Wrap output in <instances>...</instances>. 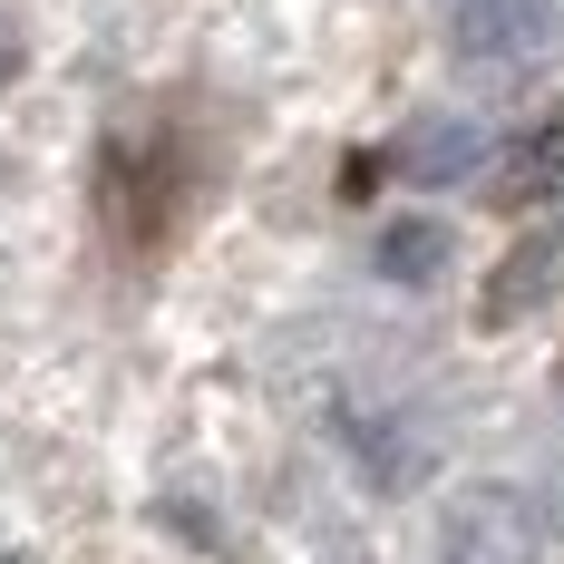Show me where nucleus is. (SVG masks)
<instances>
[{"label": "nucleus", "instance_id": "obj_8", "mask_svg": "<svg viewBox=\"0 0 564 564\" xmlns=\"http://www.w3.org/2000/svg\"><path fill=\"white\" fill-rule=\"evenodd\" d=\"M0 564H10V555H0Z\"/></svg>", "mask_w": 564, "mask_h": 564}, {"label": "nucleus", "instance_id": "obj_1", "mask_svg": "<svg viewBox=\"0 0 564 564\" xmlns=\"http://www.w3.org/2000/svg\"><path fill=\"white\" fill-rule=\"evenodd\" d=\"M438 564H545V516L525 487H467L438 525Z\"/></svg>", "mask_w": 564, "mask_h": 564}, {"label": "nucleus", "instance_id": "obj_3", "mask_svg": "<svg viewBox=\"0 0 564 564\" xmlns=\"http://www.w3.org/2000/svg\"><path fill=\"white\" fill-rule=\"evenodd\" d=\"M477 156H487V137L467 117H419L399 137V175H419V185H457V175H477Z\"/></svg>", "mask_w": 564, "mask_h": 564}, {"label": "nucleus", "instance_id": "obj_7", "mask_svg": "<svg viewBox=\"0 0 564 564\" xmlns=\"http://www.w3.org/2000/svg\"><path fill=\"white\" fill-rule=\"evenodd\" d=\"M10 68H20V30L0 20V78H10Z\"/></svg>", "mask_w": 564, "mask_h": 564}, {"label": "nucleus", "instance_id": "obj_5", "mask_svg": "<svg viewBox=\"0 0 564 564\" xmlns=\"http://www.w3.org/2000/svg\"><path fill=\"white\" fill-rule=\"evenodd\" d=\"M497 185H507L516 205H535V195H564V108L545 117V127H525V137L507 147V175H497Z\"/></svg>", "mask_w": 564, "mask_h": 564}, {"label": "nucleus", "instance_id": "obj_4", "mask_svg": "<svg viewBox=\"0 0 564 564\" xmlns=\"http://www.w3.org/2000/svg\"><path fill=\"white\" fill-rule=\"evenodd\" d=\"M555 282H564V234H535V243H516V263L487 282V322H516V312H535Z\"/></svg>", "mask_w": 564, "mask_h": 564}, {"label": "nucleus", "instance_id": "obj_2", "mask_svg": "<svg viewBox=\"0 0 564 564\" xmlns=\"http://www.w3.org/2000/svg\"><path fill=\"white\" fill-rule=\"evenodd\" d=\"M545 50H555L545 0H467L457 10V58H477V68H535Z\"/></svg>", "mask_w": 564, "mask_h": 564}, {"label": "nucleus", "instance_id": "obj_6", "mask_svg": "<svg viewBox=\"0 0 564 564\" xmlns=\"http://www.w3.org/2000/svg\"><path fill=\"white\" fill-rule=\"evenodd\" d=\"M448 263V225H390L380 234V273L390 282H438Z\"/></svg>", "mask_w": 564, "mask_h": 564}]
</instances>
